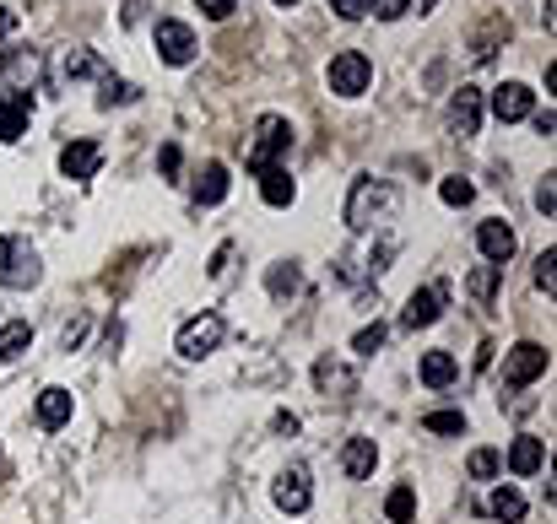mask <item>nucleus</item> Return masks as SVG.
I'll return each instance as SVG.
<instances>
[{"instance_id": "nucleus-1", "label": "nucleus", "mask_w": 557, "mask_h": 524, "mask_svg": "<svg viewBox=\"0 0 557 524\" xmlns=\"http://www.w3.org/2000/svg\"><path fill=\"white\" fill-rule=\"evenodd\" d=\"M395 206H401V190L390 179H374V173H357L352 195H347V227L352 233H368L374 222H390Z\"/></svg>"}, {"instance_id": "nucleus-2", "label": "nucleus", "mask_w": 557, "mask_h": 524, "mask_svg": "<svg viewBox=\"0 0 557 524\" xmlns=\"http://www.w3.org/2000/svg\"><path fill=\"white\" fill-rule=\"evenodd\" d=\"M38 281H44V260H38V249L22 233H0V287L28 292V287H38Z\"/></svg>"}, {"instance_id": "nucleus-3", "label": "nucleus", "mask_w": 557, "mask_h": 524, "mask_svg": "<svg viewBox=\"0 0 557 524\" xmlns=\"http://www.w3.org/2000/svg\"><path fill=\"white\" fill-rule=\"evenodd\" d=\"M287 152H293V125H287L282 114H260V125H255V146H249L244 168L260 179V173H265V168H276Z\"/></svg>"}, {"instance_id": "nucleus-4", "label": "nucleus", "mask_w": 557, "mask_h": 524, "mask_svg": "<svg viewBox=\"0 0 557 524\" xmlns=\"http://www.w3.org/2000/svg\"><path fill=\"white\" fill-rule=\"evenodd\" d=\"M222 335H228V319L222 314H195V319H184L179 325V335H174V352L184 357V362H201V357H211L222 346Z\"/></svg>"}, {"instance_id": "nucleus-5", "label": "nucleus", "mask_w": 557, "mask_h": 524, "mask_svg": "<svg viewBox=\"0 0 557 524\" xmlns=\"http://www.w3.org/2000/svg\"><path fill=\"white\" fill-rule=\"evenodd\" d=\"M325 82L336 98H363V92L374 87V60H368L363 49H341V55L325 65Z\"/></svg>"}, {"instance_id": "nucleus-6", "label": "nucleus", "mask_w": 557, "mask_h": 524, "mask_svg": "<svg viewBox=\"0 0 557 524\" xmlns=\"http://www.w3.org/2000/svg\"><path fill=\"white\" fill-rule=\"evenodd\" d=\"M547 368H552V352H547L541 341L509 346V352H503V389H525V384H536Z\"/></svg>"}, {"instance_id": "nucleus-7", "label": "nucleus", "mask_w": 557, "mask_h": 524, "mask_svg": "<svg viewBox=\"0 0 557 524\" xmlns=\"http://www.w3.org/2000/svg\"><path fill=\"white\" fill-rule=\"evenodd\" d=\"M157 38V60L163 65H190L195 55H201V44H195V33H190V22H179V17H163L152 28Z\"/></svg>"}, {"instance_id": "nucleus-8", "label": "nucleus", "mask_w": 557, "mask_h": 524, "mask_svg": "<svg viewBox=\"0 0 557 524\" xmlns=\"http://www.w3.org/2000/svg\"><path fill=\"white\" fill-rule=\"evenodd\" d=\"M33 125V92L28 87H0V141H22Z\"/></svg>"}, {"instance_id": "nucleus-9", "label": "nucleus", "mask_w": 557, "mask_h": 524, "mask_svg": "<svg viewBox=\"0 0 557 524\" xmlns=\"http://www.w3.org/2000/svg\"><path fill=\"white\" fill-rule=\"evenodd\" d=\"M444 319V287L439 281H428V287H417L401 308V330H428Z\"/></svg>"}, {"instance_id": "nucleus-10", "label": "nucleus", "mask_w": 557, "mask_h": 524, "mask_svg": "<svg viewBox=\"0 0 557 524\" xmlns=\"http://www.w3.org/2000/svg\"><path fill=\"white\" fill-rule=\"evenodd\" d=\"M487 103H493V119H498V125H520V119L536 114V92H530L525 82H498Z\"/></svg>"}, {"instance_id": "nucleus-11", "label": "nucleus", "mask_w": 557, "mask_h": 524, "mask_svg": "<svg viewBox=\"0 0 557 524\" xmlns=\"http://www.w3.org/2000/svg\"><path fill=\"white\" fill-rule=\"evenodd\" d=\"M476 249H482V260L487 265H509L514 260V249H520V238H514V227L503 222V217H487L482 227H476Z\"/></svg>"}, {"instance_id": "nucleus-12", "label": "nucleus", "mask_w": 557, "mask_h": 524, "mask_svg": "<svg viewBox=\"0 0 557 524\" xmlns=\"http://www.w3.org/2000/svg\"><path fill=\"white\" fill-rule=\"evenodd\" d=\"M271 497H276V508H282V514H309V503H314L309 470H303V465H287L282 476H276Z\"/></svg>"}, {"instance_id": "nucleus-13", "label": "nucleus", "mask_w": 557, "mask_h": 524, "mask_svg": "<svg viewBox=\"0 0 557 524\" xmlns=\"http://www.w3.org/2000/svg\"><path fill=\"white\" fill-rule=\"evenodd\" d=\"M314 389H320V395H330V400H352V395H357V373H352L341 357L325 352L320 362H314Z\"/></svg>"}, {"instance_id": "nucleus-14", "label": "nucleus", "mask_w": 557, "mask_h": 524, "mask_svg": "<svg viewBox=\"0 0 557 524\" xmlns=\"http://www.w3.org/2000/svg\"><path fill=\"white\" fill-rule=\"evenodd\" d=\"M38 427L44 433H60V427H71V416H76V395L71 389H60V384H49V389H38Z\"/></svg>"}, {"instance_id": "nucleus-15", "label": "nucleus", "mask_w": 557, "mask_h": 524, "mask_svg": "<svg viewBox=\"0 0 557 524\" xmlns=\"http://www.w3.org/2000/svg\"><path fill=\"white\" fill-rule=\"evenodd\" d=\"M98 168H103V146L98 141H65L60 146V173H65V179L87 184Z\"/></svg>"}, {"instance_id": "nucleus-16", "label": "nucleus", "mask_w": 557, "mask_h": 524, "mask_svg": "<svg viewBox=\"0 0 557 524\" xmlns=\"http://www.w3.org/2000/svg\"><path fill=\"white\" fill-rule=\"evenodd\" d=\"M449 130H455V136H476V130H482V87L466 82L449 98Z\"/></svg>"}, {"instance_id": "nucleus-17", "label": "nucleus", "mask_w": 557, "mask_h": 524, "mask_svg": "<svg viewBox=\"0 0 557 524\" xmlns=\"http://www.w3.org/2000/svg\"><path fill=\"white\" fill-rule=\"evenodd\" d=\"M541 465H547V443H541V438H530V433H520V438H514L509 443V470H514V476H541Z\"/></svg>"}, {"instance_id": "nucleus-18", "label": "nucleus", "mask_w": 557, "mask_h": 524, "mask_svg": "<svg viewBox=\"0 0 557 524\" xmlns=\"http://www.w3.org/2000/svg\"><path fill=\"white\" fill-rule=\"evenodd\" d=\"M228 190H233L228 163H206L201 179H195V206H222V200H228Z\"/></svg>"}, {"instance_id": "nucleus-19", "label": "nucleus", "mask_w": 557, "mask_h": 524, "mask_svg": "<svg viewBox=\"0 0 557 524\" xmlns=\"http://www.w3.org/2000/svg\"><path fill=\"white\" fill-rule=\"evenodd\" d=\"M379 465V443L374 438H347V449H341V470H347L352 481H368Z\"/></svg>"}, {"instance_id": "nucleus-20", "label": "nucleus", "mask_w": 557, "mask_h": 524, "mask_svg": "<svg viewBox=\"0 0 557 524\" xmlns=\"http://www.w3.org/2000/svg\"><path fill=\"white\" fill-rule=\"evenodd\" d=\"M260 200H265V206H276V211H287L298 200V184H293V173H287L282 163L260 173Z\"/></svg>"}, {"instance_id": "nucleus-21", "label": "nucleus", "mask_w": 557, "mask_h": 524, "mask_svg": "<svg viewBox=\"0 0 557 524\" xmlns=\"http://www.w3.org/2000/svg\"><path fill=\"white\" fill-rule=\"evenodd\" d=\"M28 352H33V325L28 319H6V325H0V362H17Z\"/></svg>"}, {"instance_id": "nucleus-22", "label": "nucleus", "mask_w": 557, "mask_h": 524, "mask_svg": "<svg viewBox=\"0 0 557 524\" xmlns=\"http://www.w3.org/2000/svg\"><path fill=\"white\" fill-rule=\"evenodd\" d=\"M487 514H493L498 524H520L525 519V492L503 481V487H493V497H487Z\"/></svg>"}, {"instance_id": "nucleus-23", "label": "nucleus", "mask_w": 557, "mask_h": 524, "mask_svg": "<svg viewBox=\"0 0 557 524\" xmlns=\"http://www.w3.org/2000/svg\"><path fill=\"white\" fill-rule=\"evenodd\" d=\"M422 384L428 389H449L455 384V373H460V362H455V352H422Z\"/></svg>"}, {"instance_id": "nucleus-24", "label": "nucleus", "mask_w": 557, "mask_h": 524, "mask_svg": "<svg viewBox=\"0 0 557 524\" xmlns=\"http://www.w3.org/2000/svg\"><path fill=\"white\" fill-rule=\"evenodd\" d=\"M98 82H103V92H98V109H114V103L125 109V103H136V98H141V87H136V82H119V76H109V71H103Z\"/></svg>"}, {"instance_id": "nucleus-25", "label": "nucleus", "mask_w": 557, "mask_h": 524, "mask_svg": "<svg viewBox=\"0 0 557 524\" xmlns=\"http://www.w3.org/2000/svg\"><path fill=\"white\" fill-rule=\"evenodd\" d=\"M384 519H390V524H411V519H417V492L395 487L390 497H384Z\"/></svg>"}, {"instance_id": "nucleus-26", "label": "nucleus", "mask_w": 557, "mask_h": 524, "mask_svg": "<svg viewBox=\"0 0 557 524\" xmlns=\"http://www.w3.org/2000/svg\"><path fill=\"white\" fill-rule=\"evenodd\" d=\"M60 76L65 82H76V76H103V60L92 55V49H71V55L60 60Z\"/></svg>"}, {"instance_id": "nucleus-27", "label": "nucleus", "mask_w": 557, "mask_h": 524, "mask_svg": "<svg viewBox=\"0 0 557 524\" xmlns=\"http://www.w3.org/2000/svg\"><path fill=\"white\" fill-rule=\"evenodd\" d=\"M298 260H282V265H271V276H265V287H271V298H287V292H298Z\"/></svg>"}, {"instance_id": "nucleus-28", "label": "nucleus", "mask_w": 557, "mask_h": 524, "mask_svg": "<svg viewBox=\"0 0 557 524\" xmlns=\"http://www.w3.org/2000/svg\"><path fill=\"white\" fill-rule=\"evenodd\" d=\"M422 427H428V433H444V438H466V411H428Z\"/></svg>"}, {"instance_id": "nucleus-29", "label": "nucleus", "mask_w": 557, "mask_h": 524, "mask_svg": "<svg viewBox=\"0 0 557 524\" xmlns=\"http://www.w3.org/2000/svg\"><path fill=\"white\" fill-rule=\"evenodd\" d=\"M498 265H476V271H471V281H466V287H471V298L476 303H493L498 298Z\"/></svg>"}, {"instance_id": "nucleus-30", "label": "nucleus", "mask_w": 557, "mask_h": 524, "mask_svg": "<svg viewBox=\"0 0 557 524\" xmlns=\"http://www.w3.org/2000/svg\"><path fill=\"white\" fill-rule=\"evenodd\" d=\"M466 470H471V481H498V470H503V454H498V449H471Z\"/></svg>"}, {"instance_id": "nucleus-31", "label": "nucleus", "mask_w": 557, "mask_h": 524, "mask_svg": "<svg viewBox=\"0 0 557 524\" xmlns=\"http://www.w3.org/2000/svg\"><path fill=\"white\" fill-rule=\"evenodd\" d=\"M439 195H444V206H471V200H476V184L460 179V173H449V179H439Z\"/></svg>"}, {"instance_id": "nucleus-32", "label": "nucleus", "mask_w": 557, "mask_h": 524, "mask_svg": "<svg viewBox=\"0 0 557 524\" xmlns=\"http://www.w3.org/2000/svg\"><path fill=\"white\" fill-rule=\"evenodd\" d=\"M384 335H390V330H384L379 319H374V325H363V330L352 335V352H357V357H374L379 346H384Z\"/></svg>"}, {"instance_id": "nucleus-33", "label": "nucleus", "mask_w": 557, "mask_h": 524, "mask_svg": "<svg viewBox=\"0 0 557 524\" xmlns=\"http://www.w3.org/2000/svg\"><path fill=\"white\" fill-rule=\"evenodd\" d=\"M536 287L547 292V298L557 292V249H541V260H536Z\"/></svg>"}, {"instance_id": "nucleus-34", "label": "nucleus", "mask_w": 557, "mask_h": 524, "mask_svg": "<svg viewBox=\"0 0 557 524\" xmlns=\"http://www.w3.org/2000/svg\"><path fill=\"white\" fill-rule=\"evenodd\" d=\"M411 6H417V0H368V11H374L379 22H401Z\"/></svg>"}, {"instance_id": "nucleus-35", "label": "nucleus", "mask_w": 557, "mask_h": 524, "mask_svg": "<svg viewBox=\"0 0 557 524\" xmlns=\"http://www.w3.org/2000/svg\"><path fill=\"white\" fill-rule=\"evenodd\" d=\"M330 11H336L341 22H363L368 17V0H330Z\"/></svg>"}, {"instance_id": "nucleus-36", "label": "nucleus", "mask_w": 557, "mask_h": 524, "mask_svg": "<svg viewBox=\"0 0 557 524\" xmlns=\"http://www.w3.org/2000/svg\"><path fill=\"white\" fill-rule=\"evenodd\" d=\"M195 6H201V17H211V22H228L238 11V0H195Z\"/></svg>"}, {"instance_id": "nucleus-37", "label": "nucleus", "mask_w": 557, "mask_h": 524, "mask_svg": "<svg viewBox=\"0 0 557 524\" xmlns=\"http://www.w3.org/2000/svg\"><path fill=\"white\" fill-rule=\"evenodd\" d=\"M179 157H184V152H179V141H168V146H163V157H157L163 179H179Z\"/></svg>"}, {"instance_id": "nucleus-38", "label": "nucleus", "mask_w": 557, "mask_h": 524, "mask_svg": "<svg viewBox=\"0 0 557 524\" xmlns=\"http://www.w3.org/2000/svg\"><path fill=\"white\" fill-rule=\"evenodd\" d=\"M22 28V17H17V6H6V0H0V38H11Z\"/></svg>"}, {"instance_id": "nucleus-39", "label": "nucleus", "mask_w": 557, "mask_h": 524, "mask_svg": "<svg viewBox=\"0 0 557 524\" xmlns=\"http://www.w3.org/2000/svg\"><path fill=\"white\" fill-rule=\"evenodd\" d=\"M536 206L547 211V217L557 211V184H552V173H547V184H541V190H536Z\"/></svg>"}, {"instance_id": "nucleus-40", "label": "nucleus", "mask_w": 557, "mask_h": 524, "mask_svg": "<svg viewBox=\"0 0 557 524\" xmlns=\"http://www.w3.org/2000/svg\"><path fill=\"white\" fill-rule=\"evenodd\" d=\"M271 427H276L282 438H293V433H298V416H293V411H276V416H271Z\"/></svg>"}, {"instance_id": "nucleus-41", "label": "nucleus", "mask_w": 557, "mask_h": 524, "mask_svg": "<svg viewBox=\"0 0 557 524\" xmlns=\"http://www.w3.org/2000/svg\"><path fill=\"white\" fill-rule=\"evenodd\" d=\"M228 260H233V244H222L217 254H211V265H206V276H222V271H228Z\"/></svg>"}, {"instance_id": "nucleus-42", "label": "nucleus", "mask_w": 557, "mask_h": 524, "mask_svg": "<svg viewBox=\"0 0 557 524\" xmlns=\"http://www.w3.org/2000/svg\"><path fill=\"white\" fill-rule=\"evenodd\" d=\"M82 335H87L82 319H76V325H65V352H71V346H82Z\"/></svg>"}, {"instance_id": "nucleus-43", "label": "nucleus", "mask_w": 557, "mask_h": 524, "mask_svg": "<svg viewBox=\"0 0 557 524\" xmlns=\"http://www.w3.org/2000/svg\"><path fill=\"white\" fill-rule=\"evenodd\" d=\"M493 352H498L493 341H482V346H476V368H493Z\"/></svg>"}, {"instance_id": "nucleus-44", "label": "nucleus", "mask_w": 557, "mask_h": 524, "mask_svg": "<svg viewBox=\"0 0 557 524\" xmlns=\"http://www.w3.org/2000/svg\"><path fill=\"white\" fill-rule=\"evenodd\" d=\"M536 130H541V136H552V130H557V114H552V109L536 114Z\"/></svg>"}, {"instance_id": "nucleus-45", "label": "nucleus", "mask_w": 557, "mask_h": 524, "mask_svg": "<svg viewBox=\"0 0 557 524\" xmlns=\"http://www.w3.org/2000/svg\"><path fill=\"white\" fill-rule=\"evenodd\" d=\"M271 6H282V11H287V6H298V0H271Z\"/></svg>"}, {"instance_id": "nucleus-46", "label": "nucleus", "mask_w": 557, "mask_h": 524, "mask_svg": "<svg viewBox=\"0 0 557 524\" xmlns=\"http://www.w3.org/2000/svg\"><path fill=\"white\" fill-rule=\"evenodd\" d=\"M0 465H6V460H0Z\"/></svg>"}]
</instances>
